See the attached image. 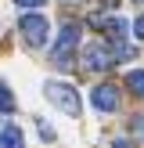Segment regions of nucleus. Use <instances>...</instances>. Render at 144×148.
Segmentation results:
<instances>
[{
	"mask_svg": "<svg viewBox=\"0 0 144 148\" xmlns=\"http://www.w3.org/2000/svg\"><path fill=\"white\" fill-rule=\"evenodd\" d=\"M43 94H47L50 105H58L65 116H79V108H83V105H79V94L72 90L69 83H47V87H43Z\"/></svg>",
	"mask_w": 144,
	"mask_h": 148,
	"instance_id": "f257e3e1",
	"label": "nucleus"
},
{
	"mask_svg": "<svg viewBox=\"0 0 144 148\" xmlns=\"http://www.w3.org/2000/svg\"><path fill=\"white\" fill-rule=\"evenodd\" d=\"M22 36H25L29 47H43L47 43V18L43 14H22Z\"/></svg>",
	"mask_w": 144,
	"mask_h": 148,
	"instance_id": "f03ea898",
	"label": "nucleus"
},
{
	"mask_svg": "<svg viewBox=\"0 0 144 148\" xmlns=\"http://www.w3.org/2000/svg\"><path fill=\"white\" fill-rule=\"evenodd\" d=\"M112 62H115V51H108L105 43H90V47H83V69H90V72H105Z\"/></svg>",
	"mask_w": 144,
	"mask_h": 148,
	"instance_id": "7ed1b4c3",
	"label": "nucleus"
},
{
	"mask_svg": "<svg viewBox=\"0 0 144 148\" xmlns=\"http://www.w3.org/2000/svg\"><path fill=\"white\" fill-rule=\"evenodd\" d=\"M79 33H83V29H79L76 22H69V25L61 29V36H58V47H54V62H58V65H69V51L79 43Z\"/></svg>",
	"mask_w": 144,
	"mask_h": 148,
	"instance_id": "20e7f679",
	"label": "nucleus"
},
{
	"mask_svg": "<svg viewBox=\"0 0 144 148\" xmlns=\"http://www.w3.org/2000/svg\"><path fill=\"white\" fill-rule=\"evenodd\" d=\"M90 101H94V108H101V112H115V108H119V87H112V83L94 87Z\"/></svg>",
	"mask_w": 144,
	"mask_h": 148,
	"instance_id": "39448f33",
	"label": "nucleus"
},
{
	"mask_svg": "<svg viewBox=\"0 0 144 148\" xmlns=\"http://www.w3.org/2000/svg\"><path fill=\"white\" fill-rule=\"evenodd\" d=\"M94 25H97V29H108V36L115 40V47H119V40L126 36V18H119V14H112V18H94Z\"/></svg>",
	"mask_w": 144,
	"mask_h": 148,
	"instance_id": "423d86ee",
	"label": "nucleus"
},
{
	"mask_svg": "<svg viewBox=\"0 0 144 148\" xmlns=\"http://www.w3.org/2000/svg\"><path fill=\"white\" fill-rule=\"evenodd\" d=\"M22 145H25V141H22V130L7 123V127L0 130V148H22Z\"/></svg>",
	"mask_w": 144,
	"mask_h": 148,
	"instance_id": "0eeeda50",
	"label": "nucleus"
},
{
	"mask_svg": "<svg viewBox=\"0 0 144 148\" xmlns=\"http://www.w3.org/2000/svg\"><path fill=\"white\" fill-rule=\"evenodd\" d=\"M126 87L137 94V98H144V69H133V72H126Z\"/></svg>",
	"mask_w": 144,
	"mask_h": 148,
	"instance_id": "6e6552de",
	"label": "nucleus"
},
{
	"mask_svg": "<svg viewBox=\"0 0 144 148\" xmlns=\"http://www.w3.org/2000/svg\"><path fill=\"white\" fill-rule=\"evenodd\" d=\"M0 112H14V94L0 83Z\"/></svg>",
	"mask_w": 144,
	"mask_h": 148,
	"instance_id": "1a4fd4ad",
	"label": "nucleus"
},
{
	"mask_svg": "<svg viewBox=\"0 0 144 148\" xmlns=\"http://www.w3.org/2000/svg\"><path fill=\"white\" fill-rule=\"evenodd\" d=\"M133 33H137V36H141V40H144V14H141V18L133 22Z\"/></svg>",
	"mask_w": 144,
	"mask_h": 148,
	"instance_id": "9d476101",
	"label": "nucleus"
},
{
	"mask_svg": "<svg viewBox=\"0 0 144 148\" xmlns=\"http://www.w3.org/2000/svg\"><path fill=\"white\" fill-rule=\"evenodd\" d=\"M18 4H22V7H43L47 0H18Z\"/></svg>",
	"mask_w": 144,
	"mask_h": 148,
	"instance_id": "9b49d317",
	"label": "nucleus"
},
{
	"mask_svg": "<svg viewBox=\"0 0 144 148\" xmlns=\"http://www.w3.org/2000/svg\"><path fill=\"white\" fill-rule=\"evenodd\" d=\"M133 130H137V134H144V116H137V119H133Z\"/></svg>",
	"mask_w": 144,
	"mask_h": 148,
	"instance_id": "f8f14e48",
	"label": "nucleus"
},
{
	"mask_svg": "<svg viewBox=\"0 0 144 148\" xmlns=\"http://www.w3.org/2000/svg\"><path fill=\"white\" fill-rule=\"evenodd\" d=\"M115 148H133V145H130V141H115Z\"/></svg>",
	"mask_w": 144,
	"mask_h": 148,
	"instance_id": "ddd939ff",
	"label": "nucleus"
}]
</instances>
